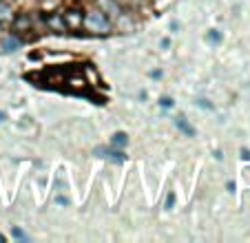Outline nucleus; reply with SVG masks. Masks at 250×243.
Wrapping results in <instances>:
<instances>
[{"instance_id":"f257e3e1","label":"nucleus","mask_w":250,"mask_h":243,"mask_svg":"<svg viewBox=\"0 0 250 243\" xmlns=\"http://www.w3.org/2000/svg\"><path fill=\"white\" fill-rule=\"evenodd\" d=\"M82 29L89 31V33H93V36H109V33L113 31V20L104 14V11H100L95 5H91V7L84 9V22H82Z\"/></svg>"},{"instance_id":"f03ea898","label":"nucleus","mask_w":250,"mask_h":243,"mask_svg":"<svg viewBox=\"0 0 250 243\" xmlns=\"http://www.w3.org/2000/svg\"><path fill=\"white\" fill-rule=\"evenodd\" d=\"M62 18H64V24L69 31H80L82 22H84V11L78 9V7H69V9H64Z\"/></svg>"},{"instance_id":"7ed1b4c3","label":"nucleus","mask_w":250,"mask_h":243,"mask_svg":"<svg viewBox=\"0 0 250 243\" xmlns=\"http://www.w3.org/2000/svg\"><path fill=\"white\" fill-rule=\"evenodd\" d=\"M135 27H137V22H135V11H131V9H124L122 14H120L118 18L113 20V29H118V31H122V33L135 31Z\"/></svg>"},{"instance_id":"20e7f679","label":"nucleus","mask_w":250,"mask_h":243,"mask_svg":"<svg viewBox=\"0 0 250 243\" xmlns=\"http://www.w3.org/2000/svg\"><path fill=\"white\" fill-rule=\"evenodd\" d=\"M42 22H44V27H47L49 31H53V33H66V31H69L60 11H51V14H44V20H42Z\"/></svg>"},{"instance_id":"39448f33","label":"nucleus","mask_w":250,"mask_h":243,"mask_svg":"<svg viewBox=\"0 0 250 243\" xmlns=\"http://www.w3.org/2000/svg\"><path fill=\"white\" fill-rule=\"evenodd\" d=\"M93 5L98 7L100 11H104V14L109 16L111 20H115V18H118V16L124 11V7L120 5L118 0H93Z\"/></svg>"},{"instance_id":"423d86ee","label":"nucleus","mask_w":250,"mask_h":243,"mask_svg":"<svg viewBox=\"0 0 250 243\" xmlns=\"http://www.w3.org/2000/svg\"><path fill=\"white\" fill-rule=\"evenodd\" d=\"M14 29L16 31H20V33H27V31H33L36 29V18H33L31 14H18V16H14Z\"/></svg>"},{"instance_id":"0eeeda50","label":"nucleus","mask_w":250,"mask_h":243,"mask_svg":"<svg viewBox=\"0 0 250 243\" xmlns=\"http://www.w3.org/2000/svg\"><path fill=\"white\" fill-rule=\"evenodd\" d=\"M20 44H22V38L11 36V33L0 38V51L2 53H14L16 49H20Z\"/></svg>"},{"instance_id":"6e6552de","label":"nucleus","mask_w":250,"mask_h":243,"mask_svg":"<svg viewBox=\"0 0 250 243\" xmlns=\"http://www.w3.org/2000/svg\"><path fill=\"white\" fill-rule=\"evenodd\" d=\"M95 153L100 155V157H109L111 162H115V164H124L126 162V155H124L122 148H95Z\"/></svg>"},{"instance_id":"1a4fd4ad","label":"nucleus","mask_w":250,"mask_h":243,"mask_svg":"<svg viewBox=\"0 0 250 243\" xmlns=\"http://www.w3.org/2000/svg\"><path fill=\"white\" fill-rule=\"evenodd\" d=\"M14 7L7 0H0V27H9L14 22Z\"/></svg>"},{"instance_id":"9d476101","label":"nucleus","mask_w":250,"mask_h":243,"mask_svg":"<svg viewBox=\"0 0 250 243\" xmlns=\"http://www.w3.org/2000/svg\"><path fill=\"white\" fill-rule=\"evenodd\" d=\"M36 5L42 14H51V11H60L64 7V0H38Z\"/></svg>"},{"instance_id":"9b49d317","label":"nucleus","mask_w":250,"mask_h":243,"mask_svg":"<svg viewBox=\"0 0 250 243\" xmlns=\"http://www.w3.org/2000/svg\"><path fill=\"white\" fill-rule=\"evenodd\" d=\"M175 126L180 128V133H184L186 137H193L195 135V126L190 124L188 120H186L184 115H177V117H175Z\"/></svg>"},{"instance_id":"f8f14e48","label":"nucleus","mask_w":250,"mask_h":243,"mask_svg":"<svg viewBox=\"0 0 250 243\" xmlns=\"http://www.w3.org/2000/svg\"><path fill=\"white\" fill-rule=\"evenodd\" d=\"M126 144H128L126 133H122V131L113 133V137H111V146H113V148H126Z\"/></svg>"},{"instance_id":"ddd939ff","label":"nucleus","mask_w":250,"mask_h":243,"mask_svg":"<svg viewBox=\"0 0 250 243\" xmlns=\"http://www.w3.org/2000/svg\"><path fill=\"white\" fill-rule=\"evenodd\" d=\"M206 42L208 44H215V47H217V44H222L224 42L222 31H219V29H210V31L206 33Z\"/></svg>"},{"instance_id":"4468645a","label":"nucleus","mask_w":250,"mask_h":243,"mask_svg":"<svg viewBox=\"0 0 250 243\" xmlns=\"http://www.w3.org/2000/svg\"><path fill=\"white\" fill-rule=\"evenodd\" d=\"M118 2L124 9H131V11H140L142 7L146 5V0H118Z\"/></svg>"},{"instance_id":"2eb2a0df","label":"nucleus","mask_w":250,"mask_h":243,"mask_svg":"<svg viewBox=\"0 0 250 243\" xmlns=\"http://www.w3.org/2000/svg\"><path fill=\"white\" fill-rule=\"evenodd\" d=\"M11 237H14V239H18V241H29V237H27V234H24L20 228H16V225H14V228H11Z\"/></svg>"},{"instance_id":"dca6fc26","label":"nucleus","mask_w":250,"mask_h":243,"mask_svg":"<svg viewBox=\"0 0 250 243\" xmlns=\"http://www.w3.org/2000/svg\"><path fill=\"white\" fill-rule=\"evenodd\" d=\"M164 208H166V210H173V208H175V192H168V195H166Z\"/></svg>"},{"instance_id":"f3484780","label":"nucleus","mask_w":250,"mask_h":243,"mask_svg":"<svg viewBox=\"0 0 250 243\" xmlns=\"http://www.w3.org/2000/svg\"><path fill=\"white\" fill-rule=\"evenodd\" d=\"M173 98H168V95H164V98H160V106L162 108H173Z\"/></svg>"},{"instance_id":"a211bd4d","label":"nucleus","mask_w":250,"mask_h":243,"mask_svg":"<svg viewBox=\"0 0 250 243\" xmlns=\"http://www.w3.org/2000/svg\"><path fill=\"white\" fill-rule=\"evenodd\" d=\"M197 106H202V108H206V111H210V108H212V104L210 102H208V100H197Z\"/></svg>"},{"instance_id":"6ab92c4d","label":"nucleus","mask_w":250,"mask_h":243,"mask_svg":"<svg viewBox=\"0 0 250 243\" xmlns=\"http://www.w3.org/2000/svg\"><path fill=\"white\" fill-rule=\"evenodd\" d=\"M241 159H244V162H250V150L248 148H241Z\"/></svg>"},{"instance_id":"aec40b11","label":"nucleus","mask_w":250,"mask_h":243,"mask_svg":"<svg viewBox=\"0 0 250 243\" xmlns=\"http://www.w3.org/2000/svg\"><path fill=\"white\" fill-rule=\"evenodd\" d=\"M56 203H62V206H66V203H69V199H64V197H56Z\"/></svg>"},{"instance_id":"412c9836","label":"nucleus","mask_w":250,"mask_h":243,"mask_svg":"<svg viewBox=\"0 0 250 243\" xmlns=\"http://www.w3.org/2000/svg\"><path fill=\"white\" fill-rule=\"evenodd\" d=\"M162 47H164V49L170 47V40H168V38H164V40H162Z\"/></svg>"},{"instance_id":"4be33fe9","label":"nucleus","mask_w":250,"mask_h":243,"mask_svg":"<svg viewBox=\"0 0 250 243\" xmlns=\"http://www.w3.org/2000/svg\"><path fill=\"white\" fill-rule=\"evenodd\" d=\"M151 78H155V80H157V78H162V71H153Z\"/></svg>"},{"instance_id":"5701e85b","label":"nucleus","mask_w":250,"mask_h":243,"mask_svg":"<svg viewBox=\"0 0 250 243\" xmlns=\"http://www.w3.org/2000/svg\"><path fill=\"white\" fill-rule=\"evenodd\" d=\"M226 188L232 192V190H235V182H228V183H226Z\"/></svg>"},{"instance_id":"b1692460","label":"nucleus","mask_w":250,"mask_h":243,"mask_svg":"<svg viewBox=\"0 0 250 243\" xmlns=\"http://www.w3.org/2000/svg\"><path fill=\"white\" fill-rule=\"evenodd\" d=\"M0 243H5V234L0 232Z\"/></svg>"},{"instance_id":"393cba45","label":"nucleus","mask_w":250,"mask_h":243,"mask_svg":"<svg viewBox=\"0 0 250 243\" xmlns=\"http://www.w3.org/2000/svg\"><path fill=\"white\" fill-rule=\"evenodd\" d=\"M5 117H7V115H5V113H2V111H0V122L5 120Z\"/></svg>"}]
</instances>
